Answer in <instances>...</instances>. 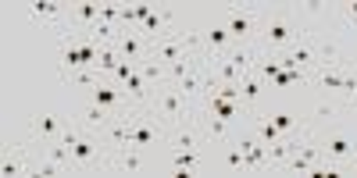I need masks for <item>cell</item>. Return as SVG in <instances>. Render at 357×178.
<instances>
[{"instance_id": "cell-25", "label": "cell", "mask_w": 357, "mask_h": 178, "mask_svg": "<svg viewBox=\"0 0 357 178\" xmlns=\"http://www.w3.org/2000/svg\"><path fill=\"white\" fill-rule=\"evenodd\" d=\"M268 118H272V122H275V129H279L282 136H289V132H296V129H304V125L296 122L293 114H286V111H275V114H268Z\"/></svg>"}, {"instance_id": "cell-15", "label": "cell", "mask_w": 357, "mask_h": 178, "mask_svg": "<svg viewBox=\"0 0 357 178\" xmlns=\"http://www.w3.org/2000/svg\"><path fill=\"white\" fill-rule=\"evenodd\" d=\"M68 132V122L57 114H33L29 122V143H54Z\"/></svg>"}, {"instance_id": "cell-13", "label": "cell", "mask_w": 357, "mask_h": 178, "mask_svg": "<svg viewBox=\"0 0 357 178\" xmlns=\"http://www.w3.org/2000/svg\"><path fill=\"white\" fill-rule=\"evenodd\" d=\"M168 150H207V136L200 129V122H186V125H175L168 129Z\"/></svg>"}, {"instance_id": "cell-27", "label": "cell", "mask_w": 357, "mask_h": 178, "mask_svg": "<svg viewBox=\"0 0 357 178\" xmlns=\"http://www.w3.org/2000/svg\"><path fill=\"white\" fill-rule=\"evenodd\" d=\"M347 175H357V150H354V157H350V164H347Z\"/></svg>"}, {"instance_id": "cell-11", "label": "cell", "mask_w": 357, "mask_h": 178, "mask_svg": "<svg viewBox=\"0 0 357 178\" xmlns=\"http://www.w3.org/2000/svg\"><path fill=\"white\" fill-rule=\"evenodd\" d=\"M25 11L33 22L50 25L57 33H65V25H68V4H57V0H29Z\"/></svg>"}, {"instance_id": "cell-1", "label": "cell", "mask_w": 357, "mask_h": 178, "mask_svg": "<svg viewBox=\"0 0 357 178\" xmlns=\"http://www.w3.org/2000/svg\"><path fill=\"white\" fill-rule=\"evenodd\" d=\"M304 29H307V25L301 22L296 8H275V11H268V8H264L261 33H257L254 50H257V54H272V57H279V54H286L296 40H301Z\"/></svg>"}, {"instance_id": "cell-24", "label": "cell", "mask_w": 357, "mask_h": 178, "mask_svg": "<svg viewBox=\"0 0 357 178\" xmlns=\"http://www.w3.org/2000/svg\"><path fill=\"white\" fill-rule=\"evenodd\" d=\"M289 86H307V72H301V68H286V72H279L272 82H268V89H289Z\"/></svg>"}, {"instance_id": "cell-16", "label": "cell", "mask_w": 357, "mask_h": 178, "mask_svg": "<svg viewBox=\"0 0 357 178\" xmlns=\"http://www.w3.org/2000/svg\"><path fill=\"white\" fill-rule=\"evenodd\" d=\"M100 22V4H93V0H79V4H68V25L65 33H89ZM57 33V36H65Z\"/></svg>"}, {"instance_id": "cell-23", "label": "cell", "mask_w": 357, "mask_h": 178, "mask_svg": "<svg viewBox=\"0 0 357 178\" xmlns=\"http://www.w3.org/2000/svg\"><path fill=\"white\" fill-rule=\"evenodd\" d=\"M207 150H211V146H207ZM207 150H168V154H172V171H175V175H193V171H200L204 161H207Z\"/></svg>"}, {"instance_id": "cell-5", "label": "cell", "mask_w": 357, "mask_h": 178, "mask_svg": "<svg viewBox=\"0 0 357 178\" xmlns=\"http://www.w3.org/2000/svg\"><path fill=\"white\" fill-rule=\"evenodd\" d=\"M321 36H325V29H304L301 40H296L286 54H279L282 68H301L311 79V72L321 65Z\"/></svg>"}, {"instance_id": "cell-6", "label": "cell", "mask_w": 357, "mask_h": 178, "mask_svg": "<svg viewBox=\"0 0 357 178\" xmlns=\"http://www.w3.org/2000/svg\"><path fill=\"white\" fill-rule=\"evenodd\" d=\"M165 143H168V122L151 104L139 107L136 129H132V146H136V150H143V154H151V150H158V146H165Z\"/></svg>"}, {"instance_id": "cell-12", "label": "cell", "mask_w": 357, "mask_h": 178, "mask_svg": "<svg viewBox=\"0 0 357 178\" xmlns=\"http://www.w3.org/2000/svg\"><path fill=\"white\" fill-rule=\"evenodd\" d=\"M243 146V157H247V175H268V146L254 136V129L243 122V132L236 136Z\"/></svg>"}, {"instance_id": "cell-10", "label": "cell", "mask_w": 357, "mask_h": 178, "mask_svg": "<svg viewBox=\"0 0 357 178\" xmlns=\"http://www.w3.org/2000/svg\"><path fill=\"white\" fill-rule=\"evenodd\" d=\"M215 150V171H222V175H247V157H243V146H240V139L236 136H229L225 143H215L211 146Z\"/></svg>"}, {"instance_id": "cell-9", "label": "cell", "mask_w": 357, "mask_h": 178, "mask_svg": "<svg viewBox=\"0 0 357 178\" xmlns=\"http://www.w3.org/2000/svg\"><path fill=\"white\" fill-rule=\"evenodd\" d=\"M321 139V161H329V164H340L347 171L354 150H357V139L350 132H318Z\"/></svg>"}, {"instance_id": "cell-19", "label": "cell", "mask_w": 357, "mask_h": 178, "mask_svg": "<svg viewBox=\"0 0 357 178\" xmlns=\"http://www.w3.org/2000/svg\"><path fill=\"white\" fill-rule=\"evenodd\" d=\"M29 164H33V154H29V143L4 146V154H0V175H4V178L29 175Z\"/></svg>"}, {"instance_id": "cell-2", "label": "cell", "mask_w": 357, "mask_h": 178, "mask_svg": "<svg viewBox=\"0 0 357 178\" xmlns=\"http://www.w3.org/2000/svg\"><path fill=\"white\" fill-rule=\"evenodd\" d=\"M68 143L72 154V175H93V171H111V150L104 146V139L97 132H89L82 125H68V132L61 136Z\"/></svg>"}, {"instance_id": "cell-3", "label": "cell", "mask_w": 357, "mask_h": 178, "mask_svg": "<svg viewBox=\"0 0 357 178\" xmlns=\"http://www.w3.org/2000/svg\"><path fill=\"white\" fill-rule=\"evenodd\" d=\"M151 107L168 122V129H175V125H186V122H197V104L183 93L178 86H172V82H165V86H158L154 89V100H151Z\"/></svg>"}, {"instance_id": "cell-14", "label": "cell", "mask_w": 357, "mask_h": 178, "mask_svg": "<svg viewBox=\"0 0 357 178\" xmlns=\"http://www.w3.org/2000/svg\"><path fill=\"white\" fill-rule=\"evenodd\" d=\"M114 47H118V54H122V61H132V65H139V61L151 57V40H146L139 29H122L118 40H114Z\"/></svg>"}, {"instance_id": "cell-17", "label": "cell", "mask_w": 357, "mask_h": 178, "mask_svg": "<svg viewBox=\"0 0 357 178\" xmlns=\"http://www.w3.org/2000/svg\"><path fill=\"white\" fill-rule=\"evenodd\" d=\"M304 132H307V125H304V129H296V132H289V136H282V139H275L272 146H268V171H272V175H282L286 161L293 157L296 146H301Z\"/></svg>"}, {"instance_id": "cell-7", "label": "cell", "mask_w": 357, "mask_h": 178, "mask_svg": "<svg viewBox=\"0 0 357 178\" xmlns=\"http://www.w3.org/2000/svg\"><path fill=\"white\" fill-rule=\"evenodd\" d=\"M318 161H321V139H318V129H311V125H307V132H304L301 146H296L293 157L286 161L282 175H311V168H314Z\"/></svg>"}, {"instance_id": "cell-21", "label": "cell", "mask_w": 357, "mask_h": 178, "mask_svg": "<svg viewBox=\"0 0 357 178\" xmlns=\"http://www.w3.org/2000/svg\"><path fill=\"white\" fill-rule=\"evenodd\" d=\"M139 33L151 40V43L161 40V36H168V33H175V11H172V8H158L151 18L139 25Z\"/></svg>"}, {"instance_id": "cell-28", "label": "cell", "mask_w": 357, "mask_h": 178, "mask_svg": "<svg viewBox=\"0 0 357 178\" xmlns=\"http://www.w3.org/2000/svg\"><path fill=\"white\" fill-rule=\"evenodd\" d=\"M343 107H347V111H350V114H354V118H357V97H354V100H347V104H343Z\"/></svg>"}, {"instance_id": "cell-18", "label": "cell", "mask_w": 357, "mask_h": 178, "mask_svg": "<svg viewBox=\"0 0 357 178\" xmlns=\"http://www.w3.org/2000/svg\"><path fill=\"white\" fill-rule=\"evenodd\" d=\"M197 111H207V114H215V118H222V122H229V125H236V122H247V118H250L243 104L222 100L218 93H215V97H204V100L197 104Z\"/></svg>"}, {"instance_id": "cell-26", "label": "cell", "mask_w": 357, "mask_h": 178, "mask_svg": "<svg viewBox=\"0 0 357 178\" xmlns=\"http://www.w3.org/2000/svg\"><path fill=\"white\" fill-rule=\"evenodd\" d=\"M132 72H136V65H132V61H122V65L114 68V75H111V79H114V86H122V82H126Z\"/></svg>"}, {"instance_id": "cell-20", "label": "cell", "mask_w": 357, "mask_h": 178, "mask_svg": "<svg viewBox=\"0 0 357 178\" xmlns=\"http://www.w3.org/2000/svg\"><path fill=\"white\" fill-rule=\"evenodd\" d=\"M264 97H268V82H264L257 72H250V75H243V79H240V100H243V107H247V114H250V118H254V114H261Z\"/></svg>"}, {"instance_id": "cell-4", "label": "cell", "mask_w": 357, "mask_h": 178, "mask_svg": "<svg viewBox=\"0 0 357 178\" xmlns=\"http://www.w3.org/2000/svg\"><path fill=\"white\" fill-rule=\"evenodd\" d=\"M261 18H264V8H254V4H225L222 8V25L229 29V36L247 47L257 43Z\"/></svg>"}, {"instance_id": "cell-22", "label": "cell", "mask_w": 357, "mask_h": 178, "mask_svg": "<svg viewBox=\"0 0 357 178\" xmlns=\"http://www.w3.org/2000/svg\"><path fill=\"white\" fill-rule=\"evenodd\" d=\"M146 154L136 150V146H126V150H114L111 154V175H139L143 171Z\"/></svg>"}, {"instance_id": "cell-8", "label": "cell", "mask_w": 357, "mask_h": 178, "mask_svg": "<svg viewBox=\"0 0 357 178\" xmlns=\"http://www.w3.org/2000/svg\"><path fill=\"white\" fill-rule=\"evenodd\" d=\"M86 97H89V104H97V107H104V111H111V114H122V111L132 107V100L126 97V89L114 86V82H107V79H97L93 86L86 89Z\"/></svg>"}]
</instances>
